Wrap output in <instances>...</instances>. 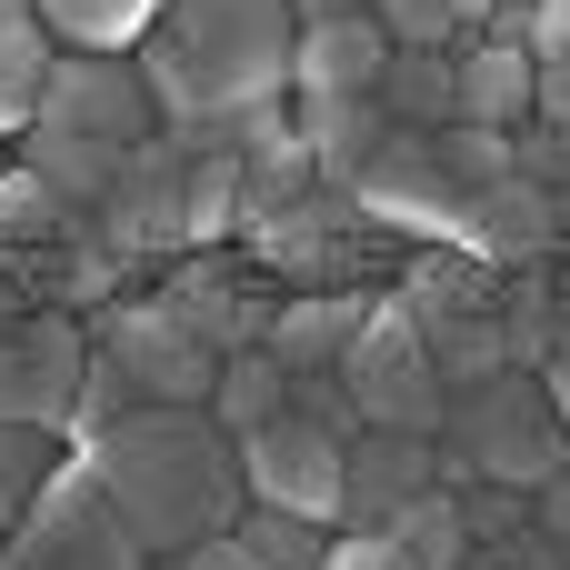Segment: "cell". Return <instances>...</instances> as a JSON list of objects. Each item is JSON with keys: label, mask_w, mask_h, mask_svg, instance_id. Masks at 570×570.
Here are the masks:
<instances>
[{"label": "cell", "mask_w": 570, "mask_h": 570, "mask_svg": "<svg viewBox=\"0 0 570 570\" xmlns=\"http://www.w3.org/2000/svg\"><path fill=\"white\" fill-rule=\"evenodd\" d=\"M130 60L180 150H230L261 110L291 100V0H160Z\"/></svg>", "instance_id": "cell-1"}, {"label": "cell", "mask_w": 570, "mask_h": 570, "mask_svg": "<svg viewBox=\"0 0 570 570\" xmlns=\"http://www.w3.org/2000/svg\"><path fill=\"white\" fill-rule=\"evenodd\" d=\"M90 481H100V501L120 511V531L160 561V551H190V541H210V531H230L240 521V441L210 421V411H190V401H140V411H120L100 441H80L70 451Z\"/></svg>", "instance_id": "cell-2"}, {"label": "cell", "mask_w": 570, "mask_h": 570, "mask_svg": "<svg viewBox=\"0 0 570 570\" xmlns=\"http://www.w3.org/2000/svg\"><path fill=\"white\" fill-rule=\"evenodd\" d=\"M491 180H511V130H461L451 120V130H391L351 200L401 250H421V240L471 250V220H481V190Z\"/></svg>", "instance_id": "cell-3"}, {"label": "cell", "mask_w": 570, "mask_h": 570, "mask_svg": "<svg viewBox=\"0 0 570 570\" xmlns=\"http://www.w3.org/2000/svg\"><path fill=\"white\" fill-rule=\"evenodd\" d=\"M120 291H130V271L100 250V230L10 150L0 160V321L10 311H70V321H90Z\"/></svg>", "instance_id": "cell-4"}, {"label": "cell", "mask_w": 570, "mask_h": 570, "mask_svg": "<svg viewBox=\"0 0 570 570\" xmlns=\"http://www.w3.org/2000/svg\"><path fill=\"white\" fill-rule=\"evenodd\" d=\"M431 461H441V491H471V481H491V491H541L570 461L561 421H551V401H541V371H491V381L451 391V411H441V431H431Z\"/></svg>", "instance_id": "cell-5"}, {"label": "cell", "mask_w": 570, "mask_h": 570, "mask_svg": "<svg viewBox=\"0 0 570 570\" xmlns=\"http://www.w3.org/2000/svg\"><path fill=\"white\" fill-rule=\"evenodd\" d=\"M240 250H250L281 291H391V271H401V240H391L351 190H331V180H311L291 210L250 220Z\"/></svg>", "instance_id": "cell-6"}, {"label": "cell", "mask_w": 570, "mask_h": 570, "mask_svg": "<svg viewBox=\"0 0 570 570\" xmlns=\"http://www.w3.org/2000/svg\"><path fill=\"white\" fill-rule=\"evenodd\" d=\"M90 230H100V250L130 281H150L160 261H180L190 250V150L170 130L130 140L120 170H110V190H100V210H90Z\"/></svg>", "instance_id": "cell-7"}, {"label": "cell", "mask_w": 570, "mask_h": 570, "mask_svg": "<svg viewBox=\"0 0 570 570\" xmlns=\"http://www.w3.org/2000/svg\"><path fill=\"white\" fill-rule=\"evenodd\" d=\"M341 391L361 401L371 431H441L451 391H441L431 341H421V321L401 311V291H371V311H361V331H351V351H341Z\"/></svg>", "instance_id": "cell-8"}, {"label": "cell", "mask_w": 570, "mask_h": 570, "mask_svg": "<svg viewBox=\"0 0 570 570\" xmlns=\"http://www.w3.org/2000/svg\"><path fill=\"white\" fill-rule=\"evenodd\" d=\"M90 351L100 361H120V381L140 391V401H210V381H220V351L150 291V281H130L120 301H100L90 311Z\"/></svg>", "instance_id": "cell-9"}, {"label": "cell", "mask_w": 570, "mask_h": 570, "mask_svg": "<svg viewBox=\"0 0 570 570\" xmlns=\"http://www.w3.org/2000/svg\"><path fill=\"white\" fill-rule=\"evenodd\" d=\"M10 541V561L20 570H150V551L120 531V511L100 501V481L60 451V471L40 481V501L0 531Z\"/></svg>", "instance_id": "cell-10"}, {"label": "cell", "mask_w": 570, "mask_h": 570, "mask_svg": "<svg viewBox=\"0 0 570 570\" xmlns=\"http://www.w3.org/2000/svg\"><path fill=\"white\" fill-rule=\"evenodd\" d=\"M30 130H70V140L130 150V140L160 130V100H150V80H140L130 50H60L50 80H40V100H30Z\"/></svg>", "instance_id": "cell-11"}, {"label": "cell", "mask_w": 570, "mask_h": 570, "mask_svg": "<svg viewBox=\"0 0 570 570\" xmlns=\"http://www.w3.org/2000/svg\"><path fill=\"white\" fill-rule=\"evenodd\" d=\"M150 291L230 361V351H261V331H271V311H281V281L250 261V250H180V261H160L150 271Z\"/></svg>", "instance_id": "cell-12"}, {"label": "cell", "mask_w": 570, "mask_h": 570, "mask_svg": "<svg viewBox=\"0 0 570 570\" xmlns=\"http://www.w3.org/2000/svg\"><path fill=\"white\" fill-rule=\"evenodd\" d=\"M240 491H250L261 511H291V521L341 531V441H331L321 421L281 411V421H261V431L240 441Z\"/></svg>", "instance_id": "cell-13"}, {"label": "cell", "mask_w": 570, "mask_h": 570, "mask_svg": "<svg viewBox=\"0 0 570 570\" xmlns=\"http://www.w3.org/2000/svg\"><path fill=\"white\" fill-rule=\"evenodd\" d=\"M80 361H90V321H70V311H10L0 321V421L60 431L70 391H80Z\"/></svg>", "instance_id": "cell-14"}, {"label": "cell", "mask_w": 570, "mask_h": 570, "mask_svg": "<svg viewBox=\"0 0 570 570\" xmlns=\"http://www.w3.org/2000/svg\"><path fill=\"white\" fill-rule=\"evenodd\" d=\"M441 461H431V431H361L341 441V531H371L391 521L411 491H431Z\"/></svg>", "instance_id": "cell-15"}, {"label": "cell", "mask_w": 570, "mask_h": 570, "mask_svg": "<svg viewBox=\"0 0 570 570\" xmlns=\"http://www.w3.org/2000/svg\"><path fill=\"white\" fill-rule=\"evenodd\" d=\"M531 50L501 30H461L451 40V120L461 130H521L531 120Z\"/></svg>", "instance_id": "cell-16"}, {"label": "cell", "mask_w": 570, "mask_h": 570, "mask_svg": "<svg viewBox=\"0 0 570 570\" xmlns=\"http://www.w3.org/2000/svg\"><path fill=\"white\" fill-rule=\"evenodd\" d=\"M391 40L371 30V10H341V20H291V100H361L381 80Z\"/></svg>", "instance_id": "cell-17"}, {"label": "cell", "mask_w": 570, "mask_h": 570, "mask_svg": "<svg viewBox=\"0 0 570 570\" xmlns=\"http://www.w3.org/2000/svg\"><path fill=\"white\" fill-rule=\"evenodd\" d=\"M291 130H301V150H311V180H331V190H361V170L381 160V140H391V110L361 90V100H291Z\"/></svg>", "instance_id": "cell-18"}, {"label": "cell", "mask_w": 570, "mask_h": 570, "mask_svg": "<svg viewBox=\"0 0 570 570\" xmlns=\"http://www.w3.org/2000/svg\"><path fill=\"white\" fill-rule=\"evenodd\" d=\"M361 311H371V291H281V311H271L261 351H271L281 371H341V351H351Z\"/></svg>", "instance_id": "cell-19"}, {"label": "cell", "mask_w": 570, "mask_h": 570, "mask_svg": "<svg viewBox=\"0 0 570 570\" xmlns=\"http://www.w3.org/2000/svg\"><path fill=\"white\" fill-rule=\"evenodd\" d=\"M471 250H481L491 271H521V261L570 250V230H561V210H551L531 180H491V190H481V220H471Z\"/></svg>", "instance_id": "cell-20"}, {"label": "cell", "mask_w": 570, "mask_h": 570, "mask_svg": "<svg viewBox=\"0 0 570 570\" xmlns=\"http://www.w3.org/2000/svg\"><path fill=\"white\" fill-rule=\"evenodd\" d=\"M10 150H20V160H30V170L80 210V220L100 210V190H110V170H120V150H110V140H70V130H30V120L10 130Z\"/></svg>", "instance_id": "cell-21"}, {"label": "cell", "mask_w": 570, "mask_h": 570, "mask_svg": "<svg viewBox=\"0 0 570 570\" xmlns=\"http://www.w3.org/2000/svg\"><path fill=\"white\" fill-rule=\"evenodd\" d=\"M371 100L391 110V130H451V50H391Z\"/></svg>", "instance_id": "cell-22"}, {"label": "cell", "mask_w": 570, "mask_h": 570, "mask_svg": "<svg viewBox=\"0 0 570 570\" xmlns=\"http://www.w3.org/2000/svg\"><path fill=\"white\" fill-rule=\"evenodd\" d=\"M200 411H210V421H220V431H230V441H250V431H261V421H281V411H291V371H281V361H271V351H230V361H220V381H210V401H200Z\"/></svg>", "instance_id": "cell-23"}, {"label": "cell", "mask_w": 570, "mask_h": 570, "mask_svg": "<svg viewBox=\"0 0 570 570\" xmlns=\"http://www.w3.org/2000/svg\"><path fill=\"white\" fill-rule=\"evenodd\" d=\"M30 10L50 30V50H140L160 20V0H30Z\"/></svg>", "instance_id": "cell-24"}, {"label": "cell", "mask_w": 570, "mask_h": 570, "mask_svg": "<svg viewBox=\"0 0 570 570\" xmlns=\"http://www.w3.org/2000/svg\"><path fill=\"white\" fill-rule=\"evenodd\" d=\"M50 30H40V10L30 0H0V130H20L30 120V100H40V80H50Z\"/></svg>", "instance_id": "cell-25"}, {"label": "cell", "mask_w": 570, "mask_h": 570, "mask_svg": "<svg viewBox=\"0 0 570 570\" xmlns=\"http://www.w3.org/2000/svg\"><path fill=\"white\" fill-rule=\"evenodd\" d=\"M371 531H391V541H401V551H411L421 570H461V561H471V531H461V501H451L441 481H431V491H411V501H401L391 521H371Z\"/></svg>", "instance_id": "cell-26"}, {"label": "cell", "mask_w": 570, "mask_h": 570, "mask_svg": "<svg viewBox=\"0 0 570 570\" xmlns=\"http://www.w3.org/2000/svg\"><path fill=\"white\" fill-rule=\"evenodd\" d=\"M60 451H70L60 431H30V421H0V531H10V521H20V511L40 501V481L60 471Z\"/></svg>", "instance_id": "cell-27"}, {"label": "cell", "mask_w": 570, "mask_h": 570, "mask_svg": "<svg viewBox=\"0 0 570 570\" xmlns=\"http://www.w3.org/2000/svg\"><path fill=\"white\" fill-rule=\"evenodd\" d=\"M230 541H240L250 561H271V570H321V551H331L321 521H291V511H261V501H240Z\"/></svg>", "instance_id": "cell-28"}, {"label": "cell", "mask_w": 570, "mask_h": 570, "mask_svg": "<svg viewBox=\"0 0 570 570\" xmlns=\"http://www.w3.org/2000/svg\"><path fill=\"white\" fill-rule=\"evenodd\" d=\"M120 411H140V391L120 381V361H100V351H90V361H80V391H70V421H60V441L80 451V441H100Z\"/></svg>", "instance_id": "cell-29"}, {"label": "cell", "mask_w": 570, "mask_h": 570, "mask_svg": "<svg viewBox=\"0 0 570 570\" xmlns=\"http://www.w3.org/2000/svg\"><path fill=\"white\" fill-rule=\"evenodd\" d=\"M511 180H531V190L561 210V230H570V130L521 120V130H511Z\"/></svg>", "instance_id": "cell-30"}, {"label": "cell", "mask_w": 570, "mask_h": 570, "mask_svg": "<svg viewBox=\"0 0 570 570\" xmlns=\"http://www.w3.org/2000/svg\"><path fill=\"white\" fill-rule=\"evenodd\" d=\"M371 10V30L391 40V50H451L461 40V20L441 10V0H361Z\"/></svg>", "instance_id": "cell-31"}, {"label": "cell", "mask_w": 570, "mask_h": 570, "mask_svg": "<svg viewBox=\"0 0 570 570\" xmlns=\"http://www.w3.org/2000/svg\"><path fill=\"white\" fill-rule=\"evenodd\" d=\"M291 411H301V421H321L331 441H361V431H371V421H361V401L341 391V371H291Z\"/></svg>", "instance_id": "cell-32"}, {"label": "cell", "mask_w": 570, "mask_h": 570, "mask_svg": "<svg viewBox=\"0 0 570 570\" xmlns=\"http://www.w3.org/2000/svg\"><path fill=\"white\" fill-rule=\"evenodd\" d=\"M321 570H421L391 531H331V551H321Z\"/></svg>", "instance_id": "cell-33"}, {"label": "cell", "mask_w": 570, "mask_h": 570, "mask_svg": "<svg viewBox=\"0 0 570 570\" xmlns=\"http://www.w3.org/2000/svg\"><path fill=\"white\" fill-rule=\"evenodd\" d=\"M150 570H271V561H250L230 531H210V541H190V551H160Z\"/></svg>", "instance_id": "cell-34"}, {"label": "cell", "mask_w": 570, "mask_h": 570, "mask_svg": "<svg viewBox=\"0 0 570 570\" xmlns=\"http://www.w3.org/2000/svg\"><path fill=\"white\" fill-rule=\"evenodd\" d=\"M531 521H541V541H551V551L570 561V461L551 471V481H541V491H531Z\"/></svg>", "instance_id": "cell-35"}, {"label": "cell", "mask_w": 570, "mask_h": 570, "mask_svg": "<svg viewBox=\"0 0 570 570\" xmlns=\"http://www.w3.org/2000/svg\"><path fill=\"white\" fill-rule=\"evenodd\" d=\"M531 120L541 130H570V60H541L531 70Z\"/></svg>", "instance_id": "cell-36"}, {"label": "cell", "mask_w": 570, "mask_h": 570, "mask_svg": "<svg viewBox=\"0 0 570 570\" xmlns=\"http://www.w3.org/2000/svg\"><path fill=\"white\" fill-rule=\"evenodd\" d=\"M531 60H570V0H531Z\"/></svg>", "instance_id": "cell-37"}, {"label": "cell", "mask_w": 570, "mask_h": 570, "mask_svg": "<svg viewBox=\"0 0 570 570\" xmlns=\"http://www.w3.org/2000/svg\"><path fill=\"white\" fill-rule=\"evenodd\" d=\"M541 401H551V421H561V441H570V351L541 361Z\"/></svg>", "instance_id": "cell-38"}, {"label": "cell", "mask_w": 570, "mask_h": 570, "mask_svg": "<svg viewBox=\"0 0 570 570\" xmlns=\"http://www.w3.org/2000/svg\"><path fill=\"white\" fill-rule=\"evenodd\" d=\"M341 10H361V0H291V20H341Z\"/></svg>", "instance_id": "cell-39"}, {"label": "cell", "mask_w": 570, "mask_h": 570, "mask_svg": "<svg viewBox=\"0 0 570 570\" xmlns=\"http://www.w3.org/2000/svg\"><path fill=\"white\" fill-rule=\"evenodd\" d=\"M441 10H451V20H461V30H471V20H491V10H501V0H441Z\"/></svg>", "instance_id": "cell-40"}, {"label": "cell", "mask_w": 570, "mask_h": 570, "mask_svg": "<svg viewBox=\"0 0 570 570\" xmlns=\"http://www.w3.org/2000/svg\"><path fill=\"white\" fill-rule=\"evenodd\" d=\"M0 570H20V561H10V541H0Z\"/></svg>", "instance_id": "cell-41"}, {"label": "cell", "mask_w": 570, "mask_h": 570, "mask_svg": "<svg viewBox=\"0 0 570 570\" xmlns=\"http://www.w3.org/2000/svg\"><path fill=\"white\" fill-rule=\"evenodd\" d=\"M0 160H10V130H0Z\"/></svg>", "instance_id": "cell-42"}]
</instances>
